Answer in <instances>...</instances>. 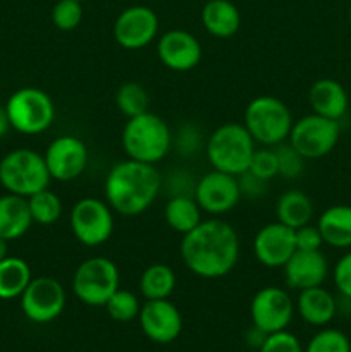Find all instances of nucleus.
<instances>
[{"instance_id":"1","label":"nucleus","mask_w":351,"mask_h":352,"mask_svg":"<svg viewBox=\"0 0 351 352\" xmlns=\"http://www.w3.org/2000/svg\"><path fill=\"white\" fill-rule=\"evenodd\" d=\"M179 253L184 267L196 277L222 278L240 260V237L224 220H203L182 236Z\"/></svg>"},{"instance_id":"2","label":"nucleus","mask_w":351,"mask_h":352,"mask_svg":"<svg viewBox=\"0 0 351 352\" xmlns=\"http://www.w3.org/2000/svg\"><path fill=\"white\" fill-rule=\"evenodd\" d=\"M162 189V175L155 165L127 160L112 165L105 177L103 192L110 208L123 217L147 212Z\"/></svg>"},{"instance_id":"3","label":"nucleus","mask_w":351,"mask_h":352,"mask_svg":"<svg viewBox=\"0 0 351 352\" xmlns=\"http://www.w3.org/2000/svg\"><path fill=\"white\" fill-rule=\"evenodd\" d=\"M120 143L127 158L143 164L157 165L171 151L174 138L169 124L153 112L131 117L124 124Z\"/></svg>"},{"instance_id":"4","label":"nucleus","mask_w":351,"mask_h":352,"mask_svg":"<svg viewBox=\"0 0 351 352\" xmlns=\"http://www.w3.org/2000/svg\"><path fill=\"white\" fill-rule=\"evenodd\" d=\"M255 140L243 124L229 122L217 127L205 143V153L213 170L241 175L250 167Z\"/></svg>"},{"instance_id":"5","label":"nucleus","mask_w":351,"mask_h":352,"mask_svg":"<svg viewBox=\"0 0 351 352\" xmlns=\"http://www.w3.org/2000/svg\"><path fill=\"white\" fill-rule=\"evenodd\" d=\"M50 181L45 157L30 148H16L0 160V186L10 195L30 198L47 189Z\"/></svg>"},{"instance_id":"6","label":"nucleus","mask_w":351,"mask_h":352,"mask_svg":"<svg viewBox=\"0 0 351 352\" xmlns=\"http://www.w3.org/2000/svg\"><path fill=\"white\" fill-rule=\"evenodd\" d=\"M292 116L282 100L262 95L251 100L244 109V122L248 133L262 146H277L288 141L292 127Z\"/></svg>"},{"instance_id":"7","label":"nucleus","mask_w":351,"mask_h":352,"mask_svg":"<svg viewBox=\"0 0 351 352\" xmlns=\"http://www.w3.org/2000/svg\"><path fill=\"white\" fill-rule=\"evenodd\" d=\"M10 127L26 136L41 134L54 124L55 105L52 96L40 88H19L6 103Z\"/></svg>"},{"instance_id":"8","label":"nucleus","mask_w":351,"mask_h":352,"mask_svg":"<svg viewBox=\"0 0 351 352\" xmlns=\"http://www.w3.org/2000/svg\"><path fill=\"white\" fill-rule=\"evenodd\" d=\"M119 287V268L105 256L88 258L72 275V292L86 306H105Z\"/></svg>"},{"instance_id":"9","label":"nucleus","mask_w":351,"mask_h":352,"mask_svg":"<svg viewBox=\"0 0 351 352\" xmlns=\"http://www.w3.org/2000/svg\"><path fill=\"white\" fill-rule=\"evenodd\" d=\"M341 138L339 120L308 113L292 122L288 143L301 155L305 160H317L336 148Z\"/></svg>"},{"instance_id":"10","label":"nucleus","mask_w":351,"mask_h":352,"mask_svg":"<svg viewBox=\"0 0 351 352\" xmlns=\"http://www.w3.org/2000/svg\"><path fill=\"white\" fill-rule=\"evenodd\" d=\"M114 210L98 198H83L69 213L71 232L83 246L96 248L110 239L114 232Z\"/></svg>"},{"instance_id":"11","label":"nucleus","mask_w":351,"mask_h":352,"mask_svg":"<svg viewBox=\"0 0 351 352\" xmlns=\"http://www.w3.org/2000/svg\"><path fill=\"white\" fill-rule=\"evenodd\" d=\"M19 299L24 316L38 325L57 320L67 302L64 285L52 277L31 278Z\"/></svg>"},{"instance_id":"12","label":"nucleus","mask_w":351,"mask_h":352,"mask_svg":"<svg viewBox=\"0 0 351 352\" xmlns=\"http://www.w3.org/2000/svg\"><path fill=\"white\" fill-rule=\"evenodd\" d=\"M251 323L265 333L281 332L288 329L295 315L292 299L284 289L267 285L257 291L250 305Z\"/></svg>"},{"instance_id":"13","label":"nucleus","mask_w":351,"mask_h":352,"mask_svg":"<svg viewBox=\"0 0 351 352\" xmlns=\"http://www.w3.org/2000/svg\"><path fill=\"white\" fill-rule=\"evenodd\" d=\"M43 157L54 181L71 182L85 172L89 155L85 141L72 134H64L48 144Z\"/></svg>"},{"instance_id":"14","label":"nucleus","mask_w":351,"mask_h":352,"mask_svg":"<svg viewBox=\"0 0 351 352\" xmlns=\"http://www.w3.org/2000/svg\"><path fill=\"white\" fill-rule=\"evenodd\" d=\"M193 196H195L196 203L203 210V213L224 215V213L236 208V205L240 203V182H237L236 175L212 170L196 182Z\"/></svg>"},{"instance_id":"15","label":"nucleus","mask_w":351,"mask_h":352,"mask_svg":"<svg viewBox=\"0 0 351 352\" xmlns=\"http://www.w3.org/2000/svg\"><path fill=\"white\" fill-rule=\"evenodd\" d=\"M114 40L126 50H140L157 38L158 16L147 6H131L114 21Z\"/></svg>"},{"instance_id":"16","label":"nucleus","mask_w":351,"mask_h":352,"mask_svg":"<svg viewBox=\"0 0 351 352\" xmlns=\"http://www.w3.org/2000/svg\"><path fill=\"white\" fill-rule=\"evenodd\" d=\"M140 327L145 336L157 344H171L181 336L182 316L169 299H151L140 309Z\"/></svg>"},{"instance_id":"17","label":"nucleus","mask_w":351,"mask_h":352,"mask_svg":"<svg viewBox=\"0 0 351 352\" xmlns=\"http://www.w3.org/2000/svg\"><path fill=\"white\" fill-rule=\"evenodd\" d=\"M295 251V229L281 222L264 226L253 239L255 258L267 268H282Z\"/></svg>"},{"instance_id":"18","label":"nucleus","mask_w":351,"mask_h":352,"mask_svg":"<svg viewBox=\"0 0 351 352\" xmlns=\"http://www.w3.org/2000/svg\"><path fill=\"white\" fill-rule=\"evenodd\" d=\"M157 55L171 71L188 72L200 64L203 50L195 34L184 30H171L158 38Z\"/></svg>"},{"instance_id":"19","label":"nucleus","mask_w":351,"mask_h":352,"mask_svg":"<svg viewBox=\"0 0 351 352\" xmlns=\"http://www.w3.org/2000/svg\"><path fill=\"white\" fill-rule=\"evenodd\" d=\"M284 280L288 287L296 291L323 285L329 275V263L322 251H299L296 250L288 263L282 267Z\"/></svg>"},{"instance_id":"20","label":"nucleus","mask_w":351,"mask_h":352,"mask_svg":"<svg viewBox=\"0 0 351 352\" xmlns=\"http://www.w3.org/2000/svg\"><path fill=\"white\" fill-rule=\"evenodd\" d=\"M308 103L317 116L332 120H341L348 112L350 98L339 81L330 78L317 79L308 91Z\"/></svg>"},{"instance_id":"21","label":"nucleus","mask_w":351,"mask_h":352,"mask_svg":"<svg viewBox=\"0 0 351 352\" xmlns=\"http://www.w3.org/2000/svg\"><path fill=\"white\" fill-rule=\"evenodd\" d=\"M296 309L305 323L312 327H327L337 313V299L322 285L299 291Z\"/></svg>"},{"instance_id":"22","label":"nucleus","mask_w":351,"mask_h":352,"mask_svg":"<svg viewBox=\"0 0 351 352\" xmlns=\"http://www.w3.org/2000/svg\"><path fill=\"white\" fill-rule=\"evenodd\" d=\"M33 219H31L28 198L17 195L0 196V237L16 241L23 237L30 230Z\"/></svg>"},{"instance_id":"23","label":"nucleus","mask_w":351,"mask_h":352,"mask_svg":"<svg viewBox=\"0 0 351 352\" xmlns=\"http://www.w3.org/2000/svg\"><path fill=\"white\" fill-rule=\"evenodd\" d=\"M323 244L336 250H351V206L332 205L317 220Z\"/></svg>"},{"instance_id":"24","label":"nucleus","mask_w":351,"mask_h":352,"mask_svg":"<svg viewBox=\"0 0 351 352\" xmlns=\"http://www.w3.org/2000/svg\"><path fill=\"white\" fill-rule=\"evenodd\" d=\"M202 24L215 38L234 36L241 26V14L231 0H209L202 9Z\"/></svg>"},{"instance_id":"25","label":"nucleus","mask_w":351,"mask_h":352,"mask_svg":"<svg viewBox=\"0 0 351 352\" xmlns=\"http://www.w3.org/2000/svg\"><path fill=\"white\" fill-rule=\"evenodd\" d=\"M202 213L203 210L196 203L195 196L176 195L165 203L164 219L165 223L174 232L184 236V234H188L189 230H193L196 226H200L203 222Z\"/></svg>"},{"instance_id":"26","label":"nucleus","mask_w":351,"mask_h":352,"mask_svg":"<svg viewBox=\"0 0 351 352\" xmlns=\"http://www.w3.org/2000/svg\"><path fill=\"white\" fill-rule=\"evenodd\" d=\"M315 206L310 199L308 195H305L299 189H291L279 196L277 205H275V215L277 222L291 227V229H299L312 222Z\"/></svg>"},{"instance_id":"27","label":"nucleus","mask_w":351,"mask_h":352,"mask_svg":"<svg viewBox=\"0 0 351 352\" xmlns=\"http://www.w3.org/2000/svg\"><path fill=\"white\" fill-rule=\"evenodd\" d=\"M31 278V268L23 258L7 256L0 261V299L10 301L21 298Z\"/></svg>"},{"instance_id":"28","label":"nucleus","mask_w":351,"mask_h":352,"mask_svg":"<svg viewBox=\"0 0 351 352\" xmlns=\"http://www.w3.org/2000/svg\"><path fill=\"white\" fill-rule=\"evenodd\" d=\"M176 272L165 263H153L143 270L140 277V291L147 301L169 299L176 291Z\"/></svg>"},{"instance_id":"29","label":"nucleus","mask_w":351,"mask_h":352,"mask_svg":"<svg viewBox=\"0 0 351 352\" xmlns=\"http://www.w3.org/2000/svg\"><path fill=\"white\" fill-rule=\"evenodd\" d=\"M148 105H150V96L140 82L127 81L117 88L116 107L127 119L148 112Z\"/></svg>"},{"instance_id":"30","label":"nucleus","mask_w":351,"mask_h":352,"mask_svg":"<svg viewBox=\"0 0 351 352\" xmlns=\"http://www.w3.org/2000/svg\"><path fill=\"white\" fill-rule=\"evenodd\" d=\"M28 205H30L33 223H40V226H52V223L58 222L62 212H64L62 199L48 188L30 196Z\"/></svg>"},{"instance_id":"31","label":"nucleus","mask_w":351,"mask_h":352,"mask_svg":"<svg viewBox=\"0 0 351 352\" xmlns=\"http://www.w3.org/2000/svg\"><path fill=\"white\" fill-rule=\"evenodd\" d=\"M105 309L114 322L129 323L133 322L134 318H138L141 305L140 299L136 298L134 292L119 287L112 296H110V299L105 305Z\"/></svg>"},{"instance_id":"32","label":"nucleus","mask_w":351,"mask_h":352,"mask_svg":"<svg viewBox=\"0 0 351 352\" xmlns=\"http://www.w3.org/2000/svg\"><path fill=\"white\" fill-rule=\"evenodd\" d=\"M305 352H351L350 337L337 329H322L308 340Z\"/></svg>"},{"instance_id":"33","label":"nucleus","mask_w":351,"mask_h":352,"mask_svg":"<svg viewBox=\"0 0 351 352\" xmlns=\"http://www.w3.org/2000/svg\"><path fill=\"white\" fill-rule=\"evenodd\" d=\"M83 2L78 0H58L52 9V23L61 31H72L83 21Z\"/></svg>"},{"instance_id":"34","label":"nucleus","mask_w":351,"mask_h":352,"mask_svg":"<svg viewBox=\"0 0 351 352\" xmlns=\"http://www.w3.org/2000/svg\"><path fill=\"white\" fill-rule=\"evenodd\" d=\"M248 172H251L257 177L264 179V181H272L279 175V164L275 150L270 146L258 148L253 151V157L250 160V167Z\"/></svg>"},{"instance_id":"35","label":"nucleus","mask_w":351,"mask_h":352,"mask_svg":"<svg viewBox=\"0 0 351 352\" xmlns=\"http://www.w3.org/2000/svg\"><path fill=\"white\" fill-rule=\"evenodd\" d=\"M275 155H277L279 164V175L284 179H296L303 172V165H305V158L295 150L289 143H281L274 146Z\"/></svg>"},{"instance_id":"36","label":"nucleus","mask_w":351,"mask_h":352,"mask_svg":"<svg viewBox=\"0 0 351 352\" xmlns=\"http://www.w3.org/2000/svg\"><path fill=\"white\" fill-rule=\"evenodd\" d=\"M258 352H305V349L295 333L281 330V332L268 333Z\"/></svg>"},{"instance_id":"37","label":"nucleus","mask_w":351,"mask_h":352,"mask_svg":"<svg viewBox=\"0 0 351 352\" xmlns=\"http://www.w3.org/2000/svg\"><path fill=\"white\" fill-rule=\"evenodd\" d=\"M332 278L341 298L351 299V250L337 260L332 270Z\"/></svg>"},{"instance_id":"38","label":"nucleus","mask_w":351,"mask_h":352,"mask_svg":"<svg viewBox=\"0 0 351 352\" xmlns=\"http://www.w3.org/2000/svg\"><path fill=\"white\" fill-rule=\"evenodd\" d=\"M295 241L296 250L299 251H319L323 246V239L319 227L312 226V223H306L299 229H295Z\"/></svg>"},{"instance_id":"39","label":"nucleus","mask_w":351,"mask_h":352,"mask_svg":"<svg viewBox=\"0 0 351 352\" xmlns=\"http://www.w3.org/2000/svg\"><path fill=\"white\" fill-rule=\"evenodd\" d=\"M237 182H240L241 196H246V198H262V196L267 192V184L268 181L257 177L251 172H244V174L237 175Z\"/></svg>"},{"instance_id":"40","label":"nucleus","mask_w":351,"mask_h":352,"mask_svg":"<svg viewBox=\"0 0 351 352\" xmlns=\"http://www.w3.org/2000/svg\"><path fill=\"white\" fill-rule=\"evenodd\" d=\"M178 144H179V150H181L182 153H195V151H198L200 133L196 131V127L195 126L181 127L178 134Z\"/></svg>"},{"instance_id":"41","label":"nucleus","mask_w":351,"mask_h":352,"mask_svg":"<svg viewBox=\"0 0 351 352\" xmlns=\"http://www.w3.org/2000/svg\"><path fill=\"white\" fill-rule=\"evenodd\" d=\"M268 333L262 332V330H258L257 327H251L250 332L246 333V342L250 344L251 347H255V349H260V346L264 344L265 337H267Z\"/></svg>"},{"instance_id":"42","label":"nucleus","mask_w":351,"mask_h":352,"mask_svg":"<svg viewBox=\"0 0 351 352\" xmlns=\"http://www.w3.org/2000/svg\"><path fill=\"white\" fill-rule=\"evenodd\" d=\"M9 129H12V127H10V120L9 116H7L6 105H0V140L9 133Z\"/></svg>"},{"instance_id":"43","label":"nucleus","mask_w":351,"mask_h":352,"mask_svg":"<svg viewBox=\"0 0 351 352\" xmlns=\"http://www.w3.org/2000/svg\"><path fill=\"white\" fill-rule=\"evenodd\" d=\"M9 256V241L0 237V261Z\"/></svg>"},{"instance_id":"44","label":"nucleus","mask_w":351,"mask_h":352,"mask_svg":"<svg viewBox=\"0 0 351 352\" xmlns=\"http://www.w3.org/2000/svg\"><path fill=\"white\" fill-rule=\"evenodd\" d=\"M348 23H350V28H351V7H350V12H348Z\"/></svg>"},{"instance_id":"45","label":"nucleus","mask_w":351,"mask_h":352,"mask_svg":"<svg viewBox=\"0 0 351 352\" xmlns=\"http://www.w3.org/2000/svg\"><path fill=\"white\" fill-rule=\"evenodd\" d=\"M78 2H85V0H78Z\"/></svg>"}]
</instances>
